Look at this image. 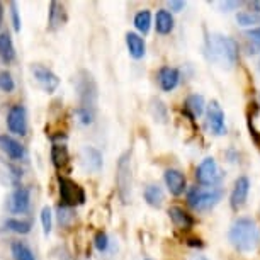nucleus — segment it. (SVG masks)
Returning a JSON list of instances; mask_svg holds the SVG:
<instances>
[{"label": "nucleus", "instance_id": "f257e3e1", "mask_svg": "<svg viewBox=\"0 0 260 260\" xmlns=\"http://www.w3.org/2000/svg\"><path fill=\"white\" fill-rule=\"evenodd\" d=\"M228 240L238 252H255L260 245V230L252 218L242 216V218L235 219L232 223L228 232Z\"/></svg>", "mask_w": 260, "mask_h": 260}, {"label": "nucleus", "instance_id": "f03ea898", "mask_svg": "<svg viewBox=\"0 0 260 260\" xmlns=\"http://www.w3.org/2000/svg\"><path fill=\"white\" fill-rule=\"evenodd\" d=\"M206 55L214 65L233 68L238 60V43L224 34H211L206 39Z\"/></svg>", "mask_w": 260, "mask_h": 260}, {"label": "nucleus", "instance_id": "7ed1b4c3", "mask_svg": "<svg viewBox=\"0 0 260 260\" xmlns=\"http://www.w3.org/2000/svg\"><path fill=\"white\" fill-rule=\"evenodd\" d=\"M223 199V189L221 187H209L201 189L192 187L187 192V203L196 211H209L213 209L219 201Z\"/></svg>", "mask_w": 260, "mask_h": 260}, {"label": "nucleus", "instance_id": "20e7f679", "mask_svg": "<svg viewBox=\"0 0 260 260\" xmlns=\"http://www.w3.org/2000/svg\"><path fill=\"white\" fill-rule=\"evenodd\" d=\"M75 87H77V92H78V101H80V106H78V107L95 112V104H97V85H95L94 77H92L90 73H89V72H85V70L80 72V73L77 75Z\"/></svg>", "mask_w": 260, "mask_h": 260}, {"label": "nucleus", "instance_id": "39448f33", "mask_svg": "<svg viewBox=\"0 0 260 260\" xmlns=\"http://www.w3.org/2000/svg\"><path fill=\"white\" fill-rule=\"evenodd\" d=\"M116 184L117 192L122 203H127L131 199V185H133V179H131V153L126 151L121 155L119 161H117V174H116Z\"/></svg>", "mask_w": 260, "mask_h": 260}, {"label": "nucleus", "instance_id": "423d86ee", "mask_svg": "<svg viewBox=\"0 0 260 260\" xmlns=\"http://www.w3.org/2000/svg\"><path fill=\"white\" fill-rule=\"evenodd\" d=\"M58 190H60L61 204L67 208H75L85 203V192L75 180L58 175Z\"/></svg>", "mask_w": 260, "mask_h": 260}, {"label": "nucleus", "instance_id": "0eeeda50", "mask_svg": "<svg viewBox=\"0 0 260 260\" xmlns=\"http://www.w3.org/2000/svg\"><path fill=\"white\" fill-rule=\"evenodd\" d=\"M196 180L204 187H213L221 180V170H219L214 158L208 156V158L201 161L198 170H196Z\"/></svg>", "mask_w": 260, "mask_h": 260}, {"label": "nucleus", "instance_id": "6e6552de", "mask_svg": "<svg viewBox=\"0 0 260 260\" xmlns=\"http://www.w3.org/2000/svg\"><path fill=\"white\" fill-rule=\"evenodd\" d=\"M31 72L34 78H36V82L39 83V87L45 92H48V94L55 92L58 89V85H60V78H58L56 73H53L50 68H46L45 65L34 63V65H31Z\"/></svg>", "mask_w": 260, "mask_h": 260}, {"label": "nucleus", "instance_id": "1a4fd4ad", "mask_svg": "<svg viewBox=\"0 0 260 260\" xmlns=\"http://www.w3.org/2000/svg\"><path fill=\"white\" fill-rule=\"evenodd\" d=\"M7 126H9V129H11V133H16L19 136H24L27 133V116H26L24 106L16 104L9 109Z\"/></svg>", "mask_w": 260, "mask_h": 260}, {"label": "nucleus", "instance_id": "9d476101", "mask_svg": "<svg viewBox=\"0 0 260 260\" xmlns=\"http://www.w3.org/2000/svg\"><path fill=\"white\" fill-rule=\"evenodd\" d=\"M208 126L211 129V133L216 136H223L226 135V122H224V112L221 109V106L218 104L216 101H213L208 106Z\"/></svg>", "mask_w": 260, "mask_h": 260}, {"label": "nucleus", "instance_id": "9b49d317", "mask_svg": "<svg viewBox=\"0 0 260 260\" xmlns=\"http://www.w3.org/2000/svg\"><path fill=\"white\" fill-rule=\"evenodd\" d=\"M248 192H250V180L248 177L242 175V177L235 180L232 196H230V206H232V209L235 211L242 209L248 199Z\"/></svg>", "mask_w": 260, "mask_h": 260}, {"label": "nucleus", "instance_id": "f8f14e48", "mask_svg": "<svg viewBox=\"0 0 260 260\" xmlns=\"http://www.w3.org/2000/svg\"><path fill=\"white\" fill-rule=\"evenodd\" d=\"M31 204V190L27 187H17L9 198V211L12 214H22Z\"/></svg>", "mask_w": 260, "mask_h": 260}, {"label": "nucleus", "instance_id": "ddd939ff", "mask_svg": "<svg viewBox=\"0 0 260 260\" xmlns=\"http://www.w3.org/2000/svg\"><path fill=\"white\" fill-rule=\"evenodd\" d=\"M180 82V72L174 67H161L158 70V85L164 92H172Z\"/></svg>", "mask_w": 260, "mask_h": 260}, {"label": "nucleus", "instance_id": "4468645a", "mask_svg": "<svg viewBox=\"0 0 260 260\" xmlns=\"http://www.w3.org/2000/svg\"><path fill=\"white\" fill-rule=\"evenodd\" d=\"M0 150L12 160H22L24 155H26L24 146L9 135H0Z\"/></svg>", "mask_w": 260, "mask_h": 260}, {"label": "nucleus", "instance_id": "2eb2a0df", "mask_svg": "<svg viewBox=\"0 0 260 260\" xmlns=\"http://www.w3.org/2000/svg\"><path fill=\"white\" fill-rule=\"evenodd\" d=\"M164 180H165L167 187H169V190H170V194H174V196L184 194V190H185V175L180 170H175V169L165 170Z\"/></svg>", "mask_w": 260, "mask_h": 260}, {"label": "nucleus", "instance_id": "dca6fc26", "mask_svg": "<svg viewBox=\"0 0 260 260\" xmlns=\"http://www.w3.org/2000/svg\"><path fill=\"white\" fill-rule=\"evenodd\" d=\"M82 164L87 170L99 172L102 169V153L94 146H85L82 150Z\"/></svg>", "mask_w": 260, "mask_h": 260}, {"label": "nucleus", "instance_id": "f3484780", "mask_svg": "<svg viewBox=\"0 0 260 260\" xmlns=\"http://www.w3.org/2000/svg\"><path fill=\"white\" fill-rule=\"evenodd\" d=\"M67 22V9L60 2H51L50 4V14H48V27L51 31L61 27Z\"/></svg>", "mask_w": 260, "mask_h": 260}, {"label": "nucleus", "instance_id": "a211bd4d", "mask_svg": "<svg viewBox=\"0 0 260 260\" xmlns=\"http://www.w3.org/2000/svg\"><path fill=\"white\" fill-rule=\"evenodd\" d=\"M169 216L175 226H179L180 230H190L196 223L192 216H190L187 211H184L182 208H179V206H172L169 209Z\"/></svg>", "mask_w": 260, "mask_h": 260}, {"label": "nucleus", "instance_id": "6ab92c4d", "mask_svg": "<svg viewBox=\"0 0 260 260\" xmlns=\"http://www.w3.org/2000/svg\"><path fill=\"white\" fill-rule=\"evenodd\" d=\"M126 46H127V51L129 55L140 60V58L145 56V51H146V46H145V41L140 34L136 32H127L126 34Z\"/></svg>", "mask_w": 260, "mask_h": 260}, {"label": "nucleus", "instance_id": "aec40b11", "mask_svg": "<svg viewBox=\"0 0 260 260\" xmlns=\"http://www.w3.org/2000/svg\"><path fill=\"white\" fill-rule=\"evenodd\" d=\"M174 16L167 11V9H160L155 16V27L158 34H170L174 31Z\"/></svg>", "mask_w": 260, "mask_h": 260}, {"label": "nucleus", "instance_id": "412c9836", "mask_svg": "<svg viewBox=\"0 0 260 260\" xmlns=\"http://www.w3.org/2000/svg\"><path fill=\"white\" fill-rule=\"evenodd\" d=\"M14 58H16V48H14L11 34L2 32L0 34V60L9 65L14 61Z\"/></svg>", "mask_w": 260, "mask_h": 260}, {"label": "nucleus", "instance_id": "4be33fe9", "mask_svg": "<svg viewBox=\"0 0 260 260\" xmlns=\"http://www.w3.org/2000/svg\"><path fill=\"white\" fill-rule=\"evenodd\" d=\"M204 97L199 94H192L185 99L184 109L190 116V119H196V117H199L204 112Z\"/></svg>", "mask_w": 260, "mask_h": 260}, {"label": "nucleus", "instance_id": "5701e85b", "mask_svg": "<svg viewBox=\"0 0 260 260\" xmlns=\"http://www.w3.org/2000/svg\"><path fill=\"white\" fill-rule=\"evenodd\" d=\"M70 160V155H68V150L65 145H53L51 146V161L56 169L60 167H65Z\"/></svg>", "mask_w": 260, "mask_h": 260}, {"label": "nucleus", "instance_id": "b1692460", "mask_svg": "<svg viewBox=\"0 0 260 260\" xmlns=\"http://www.w3.org/2000/svg\"><path fill=\"white\" fill-rule=\"evenodd\" d=\"M145 201L151 208H160L161 203H164V192H161L158 185L151 184L145 189Z\"/></svg>", "mask_w": 260, "mask_h": 260}, {"label": "nucleus", "instance_id": "393cba45", "mask_svg": "<svg viewBox=\"0 0 260 260\" xmlns=\"http://www.w3.org/2000/svg\"><path fill=\"white\" fill-rule=\"evenodd\" d=\"M11 250H12V255H14V258H16V260H36V258H34L32 250L22 242H14Z\"/></svg>", "mask_w": 260, "mask_h": 260}, {"label": "nucleus", "instance_id": "a878e982", "mask_svg": "<svg viewBox=\"0 0 260 260\" xmlns=\"http://www.w3.org/2000/svg\"><path fill=\"white\" fill-rule=\"evenodd\" d=\"M135 27L138 29L141 34H146L150 31L151 27V14L150 11H140L138 14L135 16Z\"/></svg>", "mask_w": 260, "mask_h": 260}, {"label": "nucleus", "instance_id": "bb28decb", "mask_svg": "<svg viewBox=\"0 0 260 260\" xmlns=\"http://www.w3.org/2000/svg\"><path fill=\"white\" fill-rule=\"evenodd\" d=\"M6 228L11 230V232H14V233L27 235L29 232H31V223L21 221V219H16V218H9L6 221Z\"/></svg>", "mask_w": 260, "mask_h": 260}, {"label": "nucleus", "instance_id": "cd10ccee", "mask_svg": "<svg viewBox=\"0 0 260 260\" xmlns=\"http://www.w3.org/2000/svg\"><path fill=\"white\" fill-rule=\"evenodd\" d=\"M237 22L243 27L255 26V24H260V14H255V12H250V11L238 12L237 14Z\"/></svg>", "mask_w": 260, "mask_h": 260}, {"label": "nucleus", "instance_id": "c85d7f7f", "mask_svg": "<svg viewBox=\"0 0 260 260\" xmlns=\"http://www.w3.org/2000/svg\"><path fill=\"white\" fill-rule=\"evenodd\" d=\"M14 89H16V82H14L11 72H7V70L0 72V90L11 94Z\"/></svg>", "mask_w": 260, "mask_h": 260}, {"label": "nucleus", "instance_id": "c756f323", "mask_svg": "<svg viewBox=\"0 0 260 260\" xmlns=\"http://www.w3.org/2000/svg\"><path fill=\"white\" fill-rule=\"evenodd\" d=\"M75 116L78 122H82L83 126H89L94 122V117H95V112L92 111H87V109H82V107H77L75 109Z\"/></svg>", "mask_w": 260, "mask_h": 260}, {"label": "nucleus", "instance_id": "7c9ffc66", "mask_svg": "<svg viewBox=\"0 0 260 260\" xmlns=\"http://www.w3.org/2000/svg\"><path fill=\"white\" fill-rule=\"evenodd\" d=\"M56 211H58V221H60L61 226H67V224L73 219L72 208H67V206L60 204V206L56 208Z\"/></svg>", "mask_w": 260, "mask_h": 260}, {"label": "nucleus", "instance_id": "2f4dec72", "mask_svg": "<svg viewBox=\"0 0 260 260\" xmlns=\"http://www.w3.org/2000/svg\"><path fill=\"white\" fill-rule=\"evenodd\" d=\"M252 119H253L252 114H248V117H247V126H248V131H250V138H252L253 145L257 146L258 151H260V131L257 129V127H255Z\"/></svg>", "mask_w": 260, "mask_h": 260}, {"label": "nucleus", "instance_id": "473e14b6", "mask_svg": "<svg viewBox=\"0 0 260 260\" xmlns=\"http://www.w3.org/2000/svg\"><path fill=\"white\" fill-rule=\"evenodd\" d=\"M94 245L99 252H106L107 247H109V237H107L106 232H97L95 238H94Z\"/></svg>", "mask_w": 260, "mask_h": 260}, {"label": "nucleus", "instance_id": "72a5a7b5", "mask_svg": "<svg viewBox=\"0 0 260 260\" xmlns=\"http://www.w3.org/2000/svg\"><path fill=\"white\" fill-rule=\"evenodd\" d=\"M41 223H43V232H45L46 235L51 232V209L48 208H43V211H41Z\"/></svg>", "mask_w": 260, "mask_h": 260}, {"label": "nucleus", "instance_id": "f704fd0d", "mask_svg": "<svg viewBox=\"0 0 260 260\" xmlns=\"http://www.w3.org/2000/svg\"><path fill=\"white\" fill-rule=\"evenodd\" d=\"M153 116L161 122L167 119V107H165L164 102L158 101V99L153 101Z\"/></svg>", "mask_w": 260, "mask_h": 260}, {"label": "nucleus", "instance_id": "c9c22d12", "mask_svg": "<svg viewBox=\"0 0 260 260\" xmlns=\"http://www.w3.org/2000/svg\"><path fill=\"white\" fill-rule=\"evenodd\" d=\"M11 16H12V24H14V29L19 32L21 31V17H19V11H17V4L12 2L11 4Z\"/></svg>", "mask_w": 260, "mask_h": 260}, {"label": "nucleus", "instance_id": "e433bc0d", "mask_svg": "<svg viewBox=\"0 0 260 260\" xmlns=\"http://www.w3.org/2000/svg\"><path fill=\"white\" fill-rule=\"evenodd\" d=\"M247 38H248V41H252L255 46L260 48V26L247 31Z\"/></svg>", "mask_w": 260, "mask_h": 260}, {"label": "nucleus", "instance_id": "4c0bfd02", "mask_svg": "<svg viewBox=\"0 0 260 260\" xmlns=\"http://www.w3.org/2000/svg\"><path fill=\"white\" fill-rule=\"evenodd\" d=\"M169 7H170V11L180 12V11H182V9L185 7V2H182V0H170V2H169Z\"/></svg>", "mask_w": 260, "mask_h": 260}, {"label": "nucleus", "instance_id": "58836bf2", "mask_svg": "<svg viewBox=\"0 0 260 260\" xmlns=\"http://www.w3.org/2000/svg\"><path fill=\"white\" fill-rule=\"evenodd\" d=\"M242 4L243 2H219V7H221L224 12H228V11H233V9H238Z\"/></svg>", "mask_w": 260, "mask_h": 260}, {"label": "nucleus", "instance_id": "ea45409f", "mask_svg": "<svg viewBox=\"0 0 260 260\" xmlns=\"http://www.w3.org/2000/svg\"><path fill=\"white\" fill-rule=\"evenodd\" d=\"M248 7H250V12L260 14V0H253V2H248Z\"/></svg>", "mask_w": 260, "mask_h": 260}, {"label": "nucleus", "instance_id": "a19ab883", "mask_svg": "<svg viewBox=\"0 0 260 260\" xmlns=\"http://www.w3.org/2000/svg\"><path fill=\"white\" fill-rule=\"evenodd\" d=\"M187 242H189L190 247H199V248H201V247H203V245H204L203 242H201L199 238H189Z\"/></svg>", "mask_w": 260, "mask_h": 260}, {"label": "nucleus", "instance_id": "79ce46f5", "mask_svg": "<svg viewBox=\"0 0 260 260\" xmlns=\"http://www.w3.org/2000/svg\"><path fill=\"white\" fill-rule=\"evenodd\" d=\"M2 22H4V6L0 4V26H2Z\"/></svg>", "mask_w": 260, "mask_h": 260}, {"label": "nucleus", "instance_id": "37998d69", "mask_svg": "<svg viewBox=\"0 0 260 260\" xmlns=\"http://www.w3.org/2000/svg\"><path fill=\"white\" fill-rule=\"evenodd\" d=\"M190 260H208V258H206L204 255H192V258Z\"/></svg>", "mask_w": 260, "mask_h": 260}, {"label": "nucleus", "instance_id": "c03bdc74", "mask_svg": "<svg viewBox=\"0 0 260 260\" xmlns=\"http://www.w3.org/2000/svg\"><path fill=\"white\" fill-rule=\"evenodd\" d=\"M258 72H260V61H258Z\"/></svg>", "mask_w": 260, "mask_h": 260}, {"label": "nucleus", "instance_id": "a18cd8bd", "mask_svg": "<svg viewBox=\"0 0 260 260\" xmlns=\"http://www.w3.org/2000/svg\"><path fill=\"white\" fill-rule=\"evenodd\" d=\"M146 260H150V258H146Z\"/></svg>", "mask_w": 260, "mask_h": 260}]
</instances>
